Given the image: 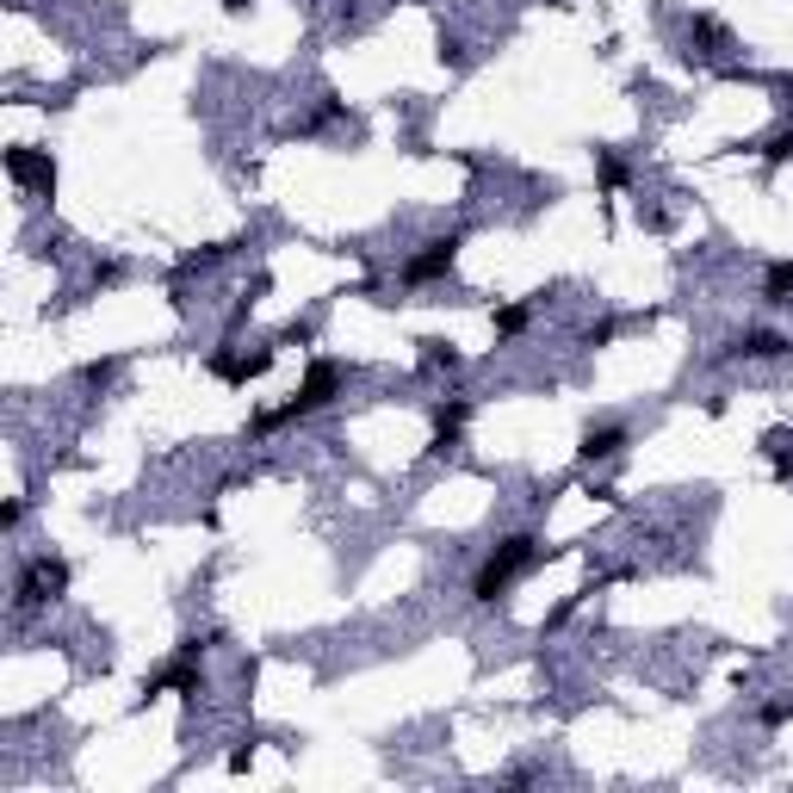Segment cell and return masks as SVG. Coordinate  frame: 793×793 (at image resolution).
<instances>
[{
	"label": "cell",
	"mask_w": 793,
	"mask_h": 793,
	"mask_svg": "<svg viewBox=\"0 0 793 793\" xmlns=\"http://www.w3.org/2000/svg\"><path fill=\"white\" fill-rule=\"evenodd\" d=\"M199 689H205L199 682V657H187V651H174L156 675H143V701H156V694H199Z\"/></svg>",
	"instance_id": "5"
},
{
	"label": "cell",
	"mask_w": 793,
	"mask_h": 793,
	"mask_svg": "<svg viewBox=\"0 0 793 793\" xmlns=\"http://www.w3.org/2000/svg\"><path fill=\"white\" fill-rule=\"evenodd\" d=\"M788 335H775V328H744L738 342L725 347V354H731V360H775V354H788Z\"/></svg>",
	"instance_id": "7"
},
{
	"label": "cell",
	"mask_w": 793,
	"mask_h": 793,
	"mask_svg": "<svg viewBox=\"0 0 793 793\" xmlns=\"http://www.w3.org/2000/svg\"><path fill=\"white\" fill-rule=\"evenodd\" d=\"M621 447H626V428H621V422H602V428H583V447H577V453L595 466V459H614Z\"/></svg>",
	"instance_id": "9"
},
{
	"label": "cell",
	"mask_w": 793,
	"mask_h": 793,
	"mask_svg": "<svg viewBox=\"0 0 793 793\" xmlns=\"http://www.w3.org/2000/svg\"><path fill=\"white\" fill-rule=\"evenodd\" d=\"M7 174H13L25 192H44V199L56 192V161H51V149H7Z\"/></svg>",
	"instance_id": "6"
},
{
	"label": "cell",
	"mask_w": 793,
	"mask_h": 793,
	"mask_svg": "<svg viewBox=\"0 0 793 793\" xmlns=\"http://www.w3.org/2000/svg\"><path fill=\"white\" fill-rule=\"evenodd\" d=\"M539 558H546V546H539L534 534H509V539H496V552L483 558L478 577H471V595H478V602H502V595L515 589L521 570H534Z\"/></svg>",
	"instance_id": "2"
},
{
	"label": "cell",
	"mask_w": 793,
	"mask_h": 793,
	"mask_svg": "<svg viewBox=\"0 0 793 793\" xmlns=\"http://www.w3.org/2000/svg\"><path fill=\"white\" fill-rule=\"evenodd\" d=\"M347 391V366L342 360H311V372H304V384H298L279 410H260L255 415V428L260 434H273V428H286V422H304V415H316V410H328L335 396Z\"/></svg>",
	"instance_id": "1"
},
{
	"label": "cell",
	"mask_w": 793,
	"mask_h": 793,
	"mask_svg": "<svg viewBox=\"0 0 793 793\" xmlns=\"http://www.w3.org/2000/svg\"><path fill=\"white\" fill-rule=\"evenodd\" d=\"M757 719H762V725H788V719H793V701H769Z\"/></svg>",
	"instance_id": "13"
},
{
	"label": "cell",
	"mask_w": 793,
	"mask_h": 793,
	"mask_svg": "<svg viewBox=\"0 0 793 793\" xmlns=\"http://www.w3.org/2000/svg\"><path fill=\"white\" fill-rule=\"evenodd\" d=\"M459 248H466V236H434L422 242V255L403 260V286H428V279H447L453 260H459Z\"/></svg>",
	"instance_id": "4"
},
{
	"label": "cell",
	"mask_w": 793,
	"mask_h": 793,
	"mask_svg": "<svg viewBox=\"0 0 793 793\" xmlns=\"http://www.w3.org/2000/svg\"><path fill=\"white\" fill-rule=\"evenodd\" d=\"M602 180H607V187H621V180H626V161H614V156H602Z\"/></svg>",
	"instance_id": "14"
},
{
	"label": "cell",
	"mask_w": 793,
	"mask_h": 793,
	"mask_svg": "<svg viewBox=\"0 0 793 793\" xmlns=\"http://www.w3.org/2000/svg\"><path fill=\"white\" fill-rule=\"evenodd\" d=\"M793 156V131H781V137L762 143V161H788Z\"/></svg>",
	"instance_id": "12"
},
{
	"label": "cell",
	"mask_w": 793,
	"mask_h": 793,
	"mask_svg": "<svg viewBox=\"0 0 793 793\" xmlns=\"http://www.w3.org/2000/svg\"><path fill=\"white\" fill-rule=\"evenodd\" d=\"M466 415H471L466 396H453V403H434V453L459 447V434H466Z\"/></svg>",
	"instance_id": "8"
},
{
	"label": "cell",
	"mask_w": 793,
	"mask_h": 793,
	"mask_svg": "<svg viewBox=\"0 0 793 793\" xmlns=\"http://www.w3.org/2000/svg\"><path fill=\"white\" fill-rule=\"evenodd\" d=\"M63 589H69V565H63V558H32V565L19 570V589H13V607L19 614H37V607H51L56 595H63Z\"/></svg>",
	"instance_id": "3"
},
{
	"label": "cell",
	"mask_w": 793,
	"mask_h": 793,
	"mask_svg": "<svg viewBox=\"0 0 793 793\" xmlns=\"http://www.w3.org/2000/svg\"><path fill=\"white\" fill-rule=\"evenodd\" d=\"M527 328V304H502L496 311V335H521Z\"/></svg>",
	"instance_id": "11"
},
{
	"label": "cell",
	"mask_w": 793,
	"mask_h": 793,
	"mask_svg": "<svg viewBox=\"0 0 793 793\" xmlns=\"http://www.w3.org/2000/svg\"><path fill=\"white\" fill-rule=\"evenodd\" d=\"M607 342H614V323H595V328L583 335V347H607Z\"/></svg>",
	"instance_id": "15"
},
{
	"label": "cell",
	"mask_w": 793,
	"mask_h": 793,
	"mask_svg": "<svg viewBox=\"0 0 793 793\" xmlns=\"http://www.w3.org/2000/svg\"><path fill=\"white\" fill-rule=\"evenodd\" d=\"M762 298H769V304H793V260H775V267H769Z\"/></svg>",
	"instance_id": "10"
}]
</instances>
